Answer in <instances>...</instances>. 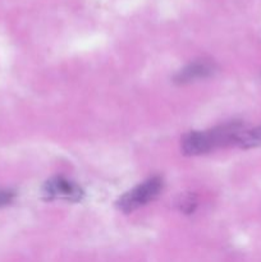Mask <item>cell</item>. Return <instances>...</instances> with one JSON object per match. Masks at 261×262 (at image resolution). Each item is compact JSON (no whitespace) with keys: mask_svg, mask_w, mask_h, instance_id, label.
I'll use <instances>...</instances> for the list:
<instances>
[{"mask_svg":"<svg viewBox=\"0 0 261 262\" xmlns=\"http://www.w3.org/2000/svg\"><path fill=\"white\" fill-rule=\"evenodd\" d=\"M161 188H163V181L159 177L150 178L148 181L143 182L142 184L123 194L117 201L118 209L125 214H129V212L137 210L138 207L154 201L160 194Z\"/></svg>","mask_w":261,"mask_h":262,"instance_id":"1","label":"cell"},{"mask_svg":"<svg viewBox=\"0 0 261 262\" xmlns=\"http://www.w3.org/2000/svg\"><path fill=\"white\" fill-rule=\"evenodd\" d=\"M42 194L46 200H66V201L77 202L82 199L83 192L73 182L63 177H56L44 184Z\"/></svg>","mask_w":261,"mask_h":262,"instance_id":"2","label":"cell"},{"mask_svg":"<svg viewBox=\"0 0 261 262\" xmlns=\"http://www.w3.org/2000/svg\"><path fill=\"white\" fill-rule=\"evenodd\" d=\"M214 72V64L205 60H199L194 61V63L188 64V66L184 67L182 71H179L178 73H177V76L174 77V81H176V83L179 84L191 83V82L197 81V79H204L212 76Z\"/></svg>","mask_w":261,"mask_h":262,"instance_id":"3","label":"cell"},{"mask_svg":"<svg viewBox=\"0 0 261 262\" xmlns=\"http://www.w3.org/2000/svg\"><path fill=\"white\" fill-rule=\"evenodd\" d=\"M182 151L184 155L199 156L210 152L204 132H192L182 141Z\"/></svg>","mask_w":261,"mask_h":262,"instance_id":"4","label":"cell"},{"mask_svg":"<svg viewBox=\"0 0 261 262\" xmlns=\"http://www.w3.org/2000/svg\"><path fill=\"white\" fill-rule=\"evenodd\" d=\"M235 146L241 148H253L261 146V125L252 129L243 130L238 137Z\"/></svg>","mask_w":261,"mask_h":262,"instance_id":"5","label":"cell"},{"mask_svg":"<svg viewBox=\"0 0 261 262\" xmlns=\"http://www.w3.org/2000/svg\"><path fill=\"white\" fill-rule=\"evenodd\" d=\"M196 205H197L196 197L191 193L182 197L181 202H179V207H181V210L184 212V214H191V212H193L194 209H196Z\"/></svg>","mask_w":261,"mask_h":262,"instance_id":"6","label":"cell"},{"mask_svg":"<svg viewBox=\"0 0 261 262\" xmlns=\"http://www.w3.org/2000/svg\"><path fill=\"white\" fill-rule=\"evenodd\" d=\"M14 199V192L12 191H0V207L9 205Z\"/></svg>","mask_w":261,"mask_h":262,"instance_id":"7","label":"cell"}]
</instances>
